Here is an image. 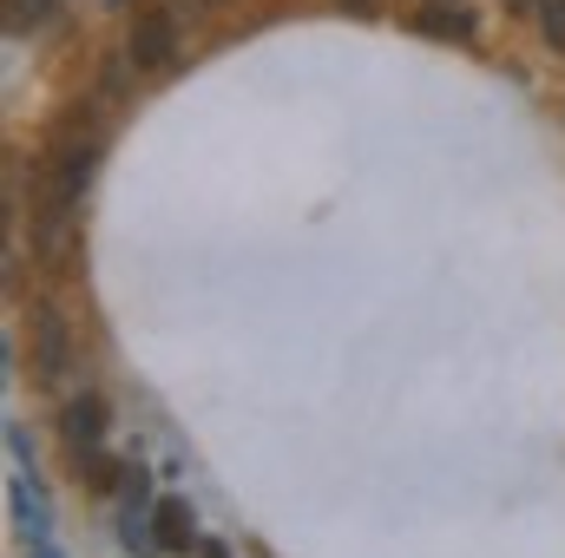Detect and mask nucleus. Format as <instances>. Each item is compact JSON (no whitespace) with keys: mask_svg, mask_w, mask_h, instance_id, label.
<instances>
[{"mask_svg":"<svg viewBox=\"0 0 565 558\" xmlns=\"http://www.w3.org/2000/svg\"><path fill=\"white\" fill-rule=\"evenodd\" d=\"M26 244H33V257H40L46 270H66V264H73V250H79V211H73V204L40 197V204H33V217H26Z\"/></svg>","mask_w":565,"mask_h":558,"instance_id":"1","label":"nucleus"},{"mask_svg":"<svg viewBox=\"0 0 565 558\" xmlns=\"http://www.w3.org/2000/svg\"><path fill=\"white\" fill-rule=\"evenodd\" d=\"M126 53H132V66H139V73H164V66H178L184 40H178L171 7H145L139 20H132V33H126Z\"/></svg>","mask_w":565,"mask_h":558,"instance_id":"2","label":"nucleus"},{"mask_svg":"<svg viewBox=\"0 0 565 558\" xmlns=\"http://www.w3.org/2000/svg\"><path fill=\"white\" fill-rule=\"evenodd\" d=\"M33 375L40 382H66V368H73V329H66V315H60V302H33Z\"/></svg>","mask_w":565,"mask_h":558,"instance_id":"3","label":"nucleus"},{"mask_svg":"<svg viewBox=\"0 0 565 558\" xmlns=\"http://www.w3.org/2000/svg\"><path fill=\"white\" fill-rule=\"evenodd\" d=\"M415 33H427V40H454V46H473V40H480V13H473L467 0H427V7H415Z\"/></svg>","mask_w":565,"mask_h":558,"instance_id":"4","label":"nucleus"},{"mask_svg":"<svg viewBox=\"0 0 565 558\" xmlns=\"http://www.w3.org/2000/svg\"><path fill=\"white\" fill-rule=\"evenodd\" d=\"M60 440L86 460V453H99V440H106V401L99 395H79V401H66L60 408Z\"/></svg>","mask_w":565,"mask_h":558,"instance_id":"5","label":"nucleus"},{"mask_svg":"<svg viewBox=\"0 0 565 558\" xmlns=\"http://www.w3.org/2000/svg\"><path fill=\"white\" fill-rule=\"evenodd\" d=\"M151 526H158V546L164 552H198L204 539H198V513L184 506V500H164L158 513H151Z\"/></svg>","mask_w":565,"mask_h":558,"instance_id":"6","label":"nucleus"},{"mask_svg":"<svg viewBox=\"0 0 565 558\" xmlns=\"http://www.w3.org/2000/svg\"><path fill=\"white\" fill-rule=\"evenodd\" d=\"M533 13H540V33L553 40V53H565V0H540Z\"/></svg>","mask_w":565,"mask_h":558,"instance_id":"7","label":"nucleus"},{"mask_svg":"<svg viewBox=\"0 0 565 558\" xmlns=\"http://www.w3.org/2000/svg\"><path fill=\"white\" fill-rule=\"evenodd\" d=\"M119 486H126V500H145V493H151V473H145V466H126Z\"/></svg>","mask_w":565,"mask_h":558,"instance_id":"8","label":"nucleus"},{"mask_svg":"<svg viewBox=\"0 0 565 558\" xmlns=\"http://www.w3.org/2000/svg\"><path fill=\"white\" fill-rule=\"evenodd\" d=\"M335 7H349V13H375V0H335Z\"/></svg>","mask_w":565,"mask_h":558,"instance_id":"9","label":"nucleus"},{"mask_svg":"<svg viewBox=\"0 0 565 558\" xmlns=\"http://www.w3.org/2000/svg\"><path fill=\"white\" fill-rule=\"evenodd\" d=\"M198 558H231V552H224V546H211V539H204V546H198Z\"/></svg>","mask_w":565,"mask_h":558,"instance_id":"10","label":"nucleus"},{"mask_svg":"<svg viewBox=\"0 0 565 558\" xmlns=\"http://www.w3.org/2000/svg\"><path fill=\"white\" fill-rule=\"evenodd\" d=\"M507 7H513V13H526V7H540V0H507Z\"/></svg>","mask_w":565,"mask_h":558,"instance_id":"11","label":"nucleus"}]
</instances>
